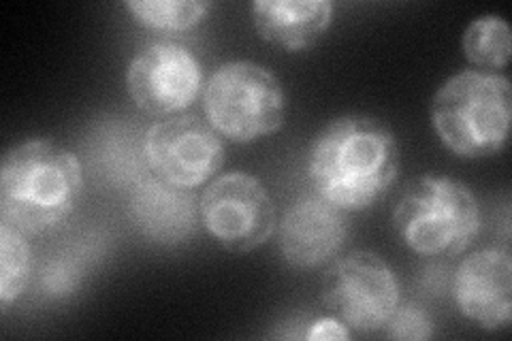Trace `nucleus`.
<instances>
[{"label": "nucleus", "mask_w": 512, "mask_h": 341, "mask_svg": "<svg viewBox=\"0 0 512 341\" xmlns=\"http://www.w3.org/2000/svg\"><path fill=\"white\" fill-rule=\"evenodd\" d=\"M402 145L389 124L363 113L331 120L308 156L314 194L346 214L372 209L397 182Z\"/></svg>", "instance_id": "f257e3e1"}, {"label": "nucleus", "mask_w": 512, "mask_h": 341, "mask_svg": "<svg viewBox=\"0 0 512 341\" xmlns=\"http://www.w3.org/2000/svg\"><path fill=\"white\" fill-rule=\"evenodd\" d=\"M84 190L79 158L52 139L13 145L0 165V216L24 235H41L67 220Z\"/></svg>", "instance_id": "f03ea898"}, {"label": "nucleus", "mask_w": 512, "mask_h": 341, "mask_svg": "<svg viewBox=\"0 0 512 341\" xmlns=\"http://www.w3.org/2000/svg\"><path fill=\"white\" fill-rule=\"evenodd\" d=\"M429 116L440 143L451 154L466 160L498 156L510 133V79L476 69L461 71L438 88Z\"/></svg>", "instance_id": "7ed1b4c3"}, {"label": "nucleus", "mask_w": 512, "mask_h": 341, "mask_svg": "<svg viewBox=\"0 0 512 341\" xmlns=\"http://www.w3.org/2000/svg\"><path fill=\"white\" fill-rule=\"evenodd\" d=\"M483 216L468 184L455 177L416 175L393 207V226L404 246L419 256L466 252Z\"/></svg>", "instance_id": "20e7f679"}, {"label": "nucleus", "mask_w": 512, "mask_h": 341, "mask_svg": "<svg viewBox=\"0 0 512 341\" xmlns=\"http://www.w3.org/2000/svg\"><path fill=\"white\" fill-rule=\"evenodd\" d=\"M203 111L207 124L231 143L276 135L286 120L282 81L252 60L224 62L207 79Z\"/></svg>", "instance_id": "39448f33"}, {"label": "nucleus", "mask_w": 512, "mask_h": 341, "mask_svg": "<svg viewBox=\"0 0 512 341\" xmlns=\"http://www.w3.org/2000/svg\"><path fill=\"white\" fill-rule=\"evenodd\" d=\"M320 299L350 331L363 335L380 333L402 303L395 271L370 250L335 261L323 278Z\"/></svg>", "instance_id": "423d86ee"}, {"label": "nucleus", "mask_w": 512, "mask_h": 341, "mask_svg": "<svg viewBox=\"0 0 512 341\" xmlns=\"http://www.w3.org/2000/svg\"><path fill=\"white\" fill-rule=\"evenodd\" d=\"M199 220L224 250L248 254L276 231V205L265 184L250 173H222L205 188Z\"/></svg>", "instance_id": "0eeeda50"}, {"label": "nucleus", "mask_w": 512, "mask_h": 341, "mask_svg": "<svg viewBox=\"0 0 512 341\" xmlns=\"http://www.w3.org/2000/svg\"><path fill=\"white\" fill-rule=\"evenodd\" d=\"M143 156L156 180L192 190L227 162L222 137L197 116H173L152 124L143 137Z\"/></svg>", "instance_id": "6e6552de"}, {"label": "nucleus", "mask_w": 512, "mask_h": 341, "mask_svg": "<svg viewBox=\"0 0 512 341\" xmlns=\"http://www.w3.org/2000/svg\"><path fill=\"white\" fill-rule=\"evenodd\" d=\"M126 90L141 111L173 118L201 94V62L184 45L150 43L128 64Z\"/></svg>", "instance_id": "1a4fd4ad"}, {"label": "nucleus", "mask_w": 512, "mask_h": 341, "mask_svg": "<svg viewBox=\"0 0 512 341\" xmlns=\"http://www.w3.org/2000/svg\"><path fill=\"white\" fill-rule=\"evenodd\" d=\"M453 297L476 327L498 333L512 322V261L508 250H480L455 271Z\"/></svg>", "instance_id": "9d476101"}, {"label": "nucleus", "mask_w": 512, "mask_h": 341, "mask_svg": "<svg viewBox=\"0 0 512 341\" xmlns=\"http://www.w3.org/2000/svg\"><path fill=\"white\" fill-rule=\"evenodd\" d=\"M346 211L325 199L301 197L280 222V252L295 269H316L333 261L348 239Z\"/></svg>", "instance_id": "9b49d317"}, {"label": "nucleus", "mask_w": 512, "mask_h": 341, "mask_svg": "<svg viewBox=\"0 0 512 341\" xmlns=\"http://www.w3.org/2000/svg\"><path fill=\"white\" fill-rule=\"evenodd\" d=\"M250 11L263 41L286 52H303L327 35L335 5L331 0H254Z\"/></svg>", "instance_id": "f8f14e48"}, {"label": "nucleus", "mask_w": 512, "mask_h": 341, "mask_svg": "<svg viewBox=\"0 0 512 341\" xmlns=\"http://www.w3.org/2000/svg\"><path fill=\"white\" fill-rule=\"evenodd\" d=\"M131 218L143 237L175 246L195 233L199 205L192 192L154 177L135 186L131 194Z\"/></svg>", "instance_id": "ddd939ff"}, {"label": "nucleus", "mask_w": 512, "mask_h": 341, "mask_svg": "<svg viewBox=\"0 0 512 341\" xmlns=\"http://www.w3.org/2000/svg\"><path fill=\"white\" fill-rule=\"evenodd\" d=\"M461 50L476 71L495 73L508 67L512 56V32L500 15H480L461 37Z\"/></svg>", "instance_id": "4468645a"}, {"label": "nucleus", "mask_w": 512, "mask_h": 341, "mask_svg": "<svg viewBox=\"0 0 512 341\" xmlns=\"http://www.w3.org/2000/svg\"><path fill=\"white\" fill-rule=\"evenodd\" d=\"M212 3L205 0H128L124 9L131 18L158 32H188L207 20Z\"/></svg>", "instance_id": "2eb2a0df"}, {"label": "nucleus", "mask_w": 512, "mask_h": 341, "mask_svg": "<svg viewBox=\"0 0 512 341\" xmlns=\"http://www.w3.org/2000/svg\"><path fill=\"white\" fill-rule=\"evenodd\" d=\"M30 282V246L22 231L0 224V305L3 310L24 295Z\"/></svg>", "instance_id": "dca6fc26"}, {"label": "nucleus", "mask_w": 512, "mask_h": 341, "mask_svg": "<svg viewBox=\"0 0 512 341\" xmlns=\"http://www.w3.org/2000/svg\"><path fill=\"white\" fill-rule=\"evenodd\" d=\"M382 333L387 339L397 341H425L434 337V322H431L423 307L414 303H399Z\"/></svg>", "instance_id": "f3484780"}, {"label": "nucleus", "mask_w": 512, "mask_h": 341, "mask_svg": "<svg viewBox=\"0 0 512 341\" xmlns=\"http://www.w3.org/2000/svg\"><path fill=\"white\" fill-rule=\"evenodd\" d=\"M306 337L310 341H348L352 337V331L338 316H331L314 320Z\"/></svg>", "instance_id": "a211bd4d"}]
</instances>
